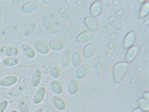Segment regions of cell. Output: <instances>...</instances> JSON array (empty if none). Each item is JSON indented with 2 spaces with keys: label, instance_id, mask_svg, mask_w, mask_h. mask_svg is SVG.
Instances as JSON below:
<instances>
[{
  "label": "cell",
  "instance_id": "1",
  "mask_svg": "<svg viewBox=\"0 0 149 112\" xmlns=\"http://www.w3.org/2000/svg\"><path fill=\"white\" fill-rule=\"evenodd\" d=\"M130 64L125 61H120L114 64L112 69L113 82L118 84L123 80L128 72Z\"/></svg>",
  "mask_w": 149,
  "mask_h": 112
},
{
  "label": "cell",
  "instance_id": "2",
  "mask_svg": "<svg viewBox=\"0 0 149 112\" xmlns=\"http://www.w3.org/2000/svg\"><path fill=\"white\" fill-rule=\"evenodd\" d=\"M141 47L138 44H135L127 49L125 55V61L130 64L136 59L139 54Z\"/></svg>",
  "mask_w": 149,
  "mask_h": 112
},
{
  "label": "cell",
  "instance_id": "3",
  "mask_svg": "<svg viewBox=\"0 0 149 112\" xmlns=\"http://www.w3.org/2000/svg\"><path fill=\"white\" fill-rule=\"evenodd\" d=\"M136 38V33L134 30H131L124 37L122 46L125 49H127L134 45Z\"/></svg>",
  "mask_w": 149,
  "mask_h": 112
},
{
  "label": "cell",
  "instance_id": "4",
  "mask_svg": "<svg viewBox=\"0 0 149 112\" xmlns=\"http://www.w3.org/2000/svg\"><path fill=\"white\" fill-rule=\"evenodd\" d=\"M0 52L7 57H17L19 54V50L16 47L5 45L0 48Z\"/></svg>",
  "mask_w": 149,
  "mask_h": 112
},
{
  "label": "cell",
  "instance_id": "5",
  "mask_svg": "<svg viewBox=\"0 0 149 112\" xmlns=\"http://www.w3.org/2000/svg\"><path fill=\"white\" fill-rule=\"evenodd\" d=\"M102 1H96L91 4L89 9L90 16L93 18L99 16L102 13Z\"/></svg>",
  "mask_w": 149,
  "mask_h": 112
},
{
  "label": "cell",
  "instance_id": "6",
  "mask_svg": "<svg viewBox=\"0 0 149 112\" xmlns=\"http://www.w3.org/2000/svg\"><path fill=\"white\" fill-rule=\"evenodd\" d=\"M84 24L88 30L93 32L97 31L98 29L97 21L90 16L85 17L84 20Z\"/></svg>",
  "mask_w": 149,
  "mask_h": 112
},
{
  "label": "cell",
  "instance_id": "7",
  "mask_svg": "<svg viewBox=\"0 0 149 112\" xmlns=\"http://www.w3.org/2000/svg\"><path fill=\"white\" fill-rule=\"evenodd\" d=\"M71 51L69 48H67L62 53L61 56L60 64L62 69H66L70 65L71 61Z\"/></svg>",
  "mask_w": 149,
  "mask_h": 112
},
{
  "label": "cell",
  "instance_id": "8",
  "mask_svg": "<svg viewBox=\"0 0 149 112\" xmlns=\"http://www.w3.org/2000/svg\"><path fill=\"white\" fill-rule=\"evenodd\" d=\"M34 48L37 52L42 55H46L50 52L48 44L41 41H36L34 44Z\"/></svg>",
  "mask_w": 149,
  "mask_h": 112
},
{
  "label": "cell",
  "instance_id": "9",
  "mask_svg": "<svg viewBox=\"0 0 149 112\" xmlns=\"http://www.w3.org/2000/svg\"><path fill=\"white\" fill-rule=\"evenodd\" d=\"M49 48L53 51L58 52L64 48L65 44L62 40L58 38H54L49 42Z\"/></svg>",
  "mask_w": 149,
  "mask_h": 112
},
{
  "label": "cell",
  "instance_id": "10",
  "mask_svg": "<svg viewBox=\"0 0 149 112\" xmlns=\"http://www.w3.org/2000/svg\"><path fill=\"white\" fill-rule=\"evenodd\" d=\"M94 34V32L90 31H84L77 36L76 38V42L78 44L85 43L91 39Z\"/></svg>",
  "mask_w": 149,
  "mask_h": 112
},
{
  "label": "cell",
  "instance_id": "11",
  "mask_svg": "<svg viewBox=\"0 0 149 112\" xmlns=\"http://www.w3.org/2000/svg\"><path fill=\"white\" fill-rule=\"evenodd\" d=\"M18 81V78L16 76H7L0 80V86L3 87H8L15 85Z\"/></svg>",
  "mask_w": 149,
  "mask_h": 112
},
{
  "label": "cell",
  "instance_id": "12",
  "mask_svg": "<svg viewBox=\"0 0 149 112\" xmlns=\"http://www.w3.org/2000/svg\"><path fill=\"white\" fill-rule=\"evenodd\" d=\"M79 83L76 78H72L69 81L67 86L68 91L69 94L75 95L79 92Z\"/></svg>",
  "mask_w": 149,
  "mask_h": 112
},
{
  "label": "cell",
  "instance_id": "13",
  "mask_svg": "<svg viewBox=\"0 0 149 112\" xmlns=\"http://www.w3.org/2000/svg\"><path fill=\"white\" fill-rule=\"evenodd\" d=\"M21 50L24 55L29 59L35 58L36 52L35 49L27 43L22 44L21 46Z\"/></svg>",
  "mask_w": 149,
  "mask_h": 112
},
{
  "label": "cell",
  "instance_id": "14",
  "mask_svg": "<svg viewBox=\"0 0 149 112\" xmlns=\"http://www.w3.org/2000/svg\"><path fill=\"white\" fill-rule=\"evenodd\" d=\"M38 6V3L34 1H29L22 5L21 11L25 14H29L35 11Z\"/></svg>",
  "mask_w": 149,
  "mask_h": 112
},
{
  "label": "cell",
  "instance_id": "15",
  "mask_svg": "<svg viewBox=\"0 0 149 112\" xmlns=\"http://www.w3.org/2000/svg\"><path fill=\"white\" fill-rule=\"evenodd\" d=\"M89 71V65L87 64H82L78 67L75 76L77 79L82 80L86 77Z\"/></svg>",
  "mask_w": 149,
  "mask_h": 112
},
{
  "label": "cell",
  "instance_id": "16",
  "mask_svg": "<svg viewBox=\"0 0 149 112\" xmlns=\"http://www.w3.org/2000/svg\"><path fill=\"white\" fill-rule=\"evenodd\" d=\"M95 46L92 43L88 44L84 47L82 52L84 58L86 60L91 58L95 53Z\"/></svg>",
  "mask_w": 149,
  "mask_h": 112
},
{
  "label": "cell",
  "instance_id": "17",
  "mask_svg": "<svg viewBox=\"0 0 149 112\" xmlns=\"http://www.w3.org/2000/svg\"><path fill=\"white\" fill-rule=\"evenodd\" d=\"M46 90L45 87L42 86L37 90L33 98V102L38 104L42 102L46 95Z\"/></svg>",
  "mask_w": 149,
  "mask_h": 112
},
{
  "label": "cell",
  "instance_id": "18",
  "mask_svg": "<svg viewBox=\"0 0 149 112\" xmlns=\"http://www.w3.org/2000/svg\"><path fill=\"white\" fill-rule=\"evenodd\" d=\"M84 60L82 53L80 50L74 52L72 56L71 62L74 68L79 67L82 63Z\"/></svg>",
  "mask_w": 149,
  "mask_h": 112
},
{
  "label": "cell",
  "instance_id": "19",
  "mask_svg": "<svg viewBox=\"0 0 149 112\" xmlns=\"http://www.w3.org/2000/svg\"><path fill=\"white\" fill-rule=\"evenodd\" d=\"M42 78V71L37 69L34 72L31 78V83L33 87L36 88L39 86Z\"/></svg>",
  "mask_w": 149,
  "mask_h": 112
},
{
  "label": "cell",
  "instance_id": "20",
  "mask_svg": "<svg viewBox=\"0 0 149 112\" xmlns=\"http://www.w3.org/2000/svg\"><path fill=\"white\" fill-rule=\"evenodd\" d=\"M52 102L54 106L58 110L63 111L66 108V102L63 99L58 96H54L52 98Z\"/></svg>",
  "mask_w": 149,
  "mask_h": 112
},
{
  "label": "cell",
  "instance_id": "21",
  "mask_svg": "<svg viewBox=\"0 0 149 112\" xmlns=\"http://www.w3.org/2000/svg\"><path fill=\"white\" fill-rule=\"evenodd\" d=\"M20 60L17 57H6L2 61V64L6 67H12L19 64Z\"/></svg>",
  "mask_w": 149,
  "mask_h": 112
},
{
  "label": "cell",
  "instance_id": "22",
  "mask_svg": "<svg viewBox=\"0 0 149 112\" xmlns=\"http://www.w3.org/2000/svg\"><path fill=\"white\" fill-rule=\"evenodd\" d=\"M52 90L57 94H62L63 92V88L62 84L57 80H52L50 83Z\"/></svg>",
  "mask_w": 149,
  "mask_h": 112
},
{
  "label": "cell",
  "instance_id": "23",
  "mask_svg": "<svg viewBox=\"0 0 149 112\" xmlns=\"http://www.w3.org/2000/svg\"><path fill=\"white\" fill-rule=\"evenodd\" d=\"M138 107L143 112H149V101L147 100L142 97H139L137 101Z\"/></svg>",
  "mask_w": 149,
  "mask_h": 112
},
{
  "label": "cell",
  "instance_id": "24",
  "mask_svg": "<svg viewBox=\"0 0 149 112\" xmlns=\"http://www.w3.org/2000/svg\"><path fill=\"white\" fill-rule=\"evenodd\" d=\"M37 24L36 22L35 21H33L29 24L24 30V36L26 37L31 36L36 29Z\"/></svg>",
  "mask_w": 149,
  "mask_h": 112
},
{
  "label": "cell",
  "instance_id": "25",
  "mask_svg": "<svg viewBox=\"0 0 149 112\" xmlns=\"http://www.w3.org/2000/svg\"><path fill=\"white\" fill-rule=\"evenodd\" d=\"M149 10V1H146L142 4L139 11V16L140 18H143L148 15Z\"/></svg>",
  "mask_w": 149,
  "mask_h": 112
},
{
  "label": "cell",
  "instance_id": "26",
  "mask_svg": "<svg viewBox=\"0 0 149 112\" xmlns=\"http://www.w3.org/2000/svg\"><path fill=\"white\" fill-rule=\"evenodd\" d=\"M49 73L51 76L54 79H58L61 75V70L59 66L53 65L50 67Z\"/></svg>",
  "mask_w": 149,
  "mask_h": 112
},
{
  "label": "cell",
  "instance_id": "27",
  "mask_svg": "<svg viewBox=\"0 0 149 112\" xmlns=\"http://www.w3.org/2000/svg\"><path fill=\"white\" fill-rule=\"evenodd\" d=\"M24 89V86L23 85H18L15 87L9 90L8 94L10 97H14L19 95Z\"/></svg>",
  "mask_w": 149,
  "mask_h": 112
},
{
  "label": "cell",
  "instance_id": "28",
  "mask_svg": "<svg viewBox=\"0 0 149 112\" xmlns=\"http://www.w3.org/2000/svg\"><path fill=\"white\" fill-rule=\"evenodd\" d=\"M42 23L47 30H50L52 27V22L50 17L48 14L45 15L42 19Z\"/></svg>",
  "mask_w": 149,
  "mask_h": 112
},
{
  "label": "cell",
  "instance_id": "29",
  "mask_svg": "<svg viewBox=\"0 0 149 112\" xmlns=\"http://www.w3.org/2000/svg\"><path fill=\"white\" fill-rule=\"evenodd\" d=\"M19 108L21 112H29V106L26 102L23 99H21L19 102Z\"/></svg>",
  "mask_w": 149,
  "mask_h": 112
},
{
  "label": "cell",
  "instance_id": "30",
  "mask_svg": "<svg viewBox=\"0 0 149 112\" xmlns=\"http://www.w3.org/2000/svg\"><path fill=\"white\" fill-rule=\"evenodd\" d=\"M8 102L6 100L0 102V112H4L8 107Z\"/></svg>",
  "mask_w": 149,
  "mask_h": 112
},
{
  "label": "cell",
  "instance_id": "31",
  "mask_svg": "<svg viewBox=\"0 0 149 112\" xmlns=\"http://www.w3.org/2000/svg\"><path fill=\"white\" fill-rule=\"evenodd\" d=\"M142 98L149 101V92L148 90L143 92L142 94Z\"/></svg>",
  "mask_w": 149,
  "mask_h": 112
},
{
  "label": "cell",
  "instance_id": "32",
  "mask_svg": "<svg viewBox=\"0 0 149 112\" xmlns=\"http://www.w3.org/2000/svg\"><path fill=\"white\" fill-rule=\"evenodd\" d=\"M130 112H143L139 108L136 107L134 108Z\"/></svg>",
  "mask_w": 149,
  "mask_h": 112
},
{
  "label": "cell",
  "instance_id": "33",
  "mask_svg": "<svg viewBox=\"0 0 149 112\" xmlns=\"http://www.w3.org/2000/svg\"><path fill=\"white\" fill-rule=\"evenodd\" d=\"M42 2L44 4H47L49 3H50L52 1H50V0H49V1H45V0H42Z\"/></svg>",
  "mask_w": 149,
  "mask_h": 112
},
{
  "label": "cell",
  "instance_id": "34",
  "mask_svg": "<svg viewBox=\"0 0 149 112\" xmlns=\"http://www.w3.org/2000/svg\"><path fill=\"white\" fill-rule=\"evenodd\" d=\"M34 112H43V110L42 108H39L37 109Z\"/></svg>",
  "mask_w": 149,
  "mask_h": 112
},
{
  "label": "cell",
  "instance_id": "35",
  "mask_svg": "<svg viewBox=\"0 0 149 112\" xmlns=\"http://www.w3.org/2000/svg\"><path fill=\"white\" fill-rule=\"evenodd\" d=\"M10 112H18V111H17V110H12L11 111H10Z\"/></svg>",
  "mask_w": 149,
  "mask_h": 112
},
{
  "label": "cell",
  "instance_id": "36",
  "mask_svg": "<svg viewBox=\"0 0 149 112\" xmlns=\"http://www.w3.org/2000/svg\"><path fill=\"white\" fill-rule=\"evenodd\" d=\"M1 56H0V62H1Z\"/></svg>",
  "mask_w": 149,
  "mask_h": 112
}]
</instances>
